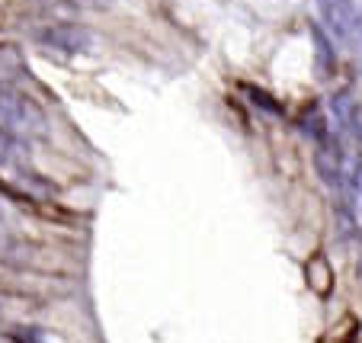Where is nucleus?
<instances>
[{
    "label": "nucleus",
    "mask_w": 362,
    "mask_h": 343,
    "mask_svg": "<svg viewBox=\"0 0 362 343\" xmlns=\"http://www.w3.org/2000/svg\"><path fill=\"white\" fill-rule=\"evenodd\" d=\"M308 276H311V286H315L317 292H327L330 289V269H327V263H324V257L308 263Z\"/></svg>",
    "instance_id": "f257e3e1"
}]
</instances>
